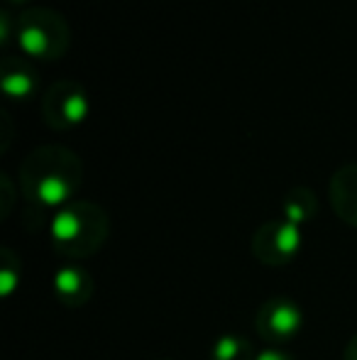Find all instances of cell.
<instances>
[{
  "mask_svg": "<svg viewBox=\"0 0 357 360\" xmlns=\"http://www.w3.org/2000/svg\"><path fill=\"white\" fill-rule=\"evenodd\" d=\"M330 201L345 223L357 226V165H345L330 179Z\"/></svg>",
  "mask_w": 357,
  "mask_h": 360,
  "instance_id": "9c48e42d",
  "label": "cell"
},
{
  "mask_svg": "<svg viewBox=\"0 0 357 360\" xmlns=\"http://www.w3.org/2000/svg\"><path fill=\"white\" fill-rule=\"evenodd\" d=\"M301 309L296 307L291 299L274 297L260 307L257 319H255V328H257L260 338L269 343H286L299 333L301 328Z\"/></svg>",
  "mask_w": 357,
  "mask_h": 360,
  "instance_id": "8992f818",
  "label": "cell"
},
{
  "mask_svg": "<svg viewBox=\"0 0 357 360\" xmlns=\"http://www.w3.org/2000/svg\"><path fill=\"white\" fill-rule=\"evenodd\" d=\"M0 84H3L5 96L10 98H32L39 89V79L37 72L29 67L27 62L18 57H5L3 59V67H0Z\"/></svg>",
  "mask_w": 357,
  "mask_h": 360,
  "instance_id": "ba28073f",
  "label": "cell"
},
{
  "mask_svg": "<svg viewBox=\"0 0 357 360\" xmlns=\"http://www.w3.org/2000/svg\"><path fill=\"white\" fill-rule=\"evenodd\" d=\"M210 360H255V346L240 333H225L210 348Z\"/></svg>",
  "mask_w": 357,
  "mask_h": 360,
  "instance_id": "8fae6325",
  "label": "cell"
},
{
  "mask_svg": "<svg viewBox=\"0 0 357 360\" xmlns=\"http://www.w3.org/2000/svg\"><path fill=\"white\" fill-rule=\"evenodd\" d=\"M345 360H357V333L350 338L348 348H345Z\"/></svg>",
  "mask_w": 357,
  "mask_h": 360,
  "instance_id": "5bb4252c",
  "label": "cell"
},
{
  "mask_svg": "<svg viewBox=\"0 0 357 360\" xmlns=\"http://www.w3.org/2000/svg\"><path fill=\"white\" fill-rule=\"evenodd\" d=\"M81 160L59 145L37 147L20 167V186L27 201L42 209H62L72 204L81 186Z\"/></svg>",
  "mask_w": 357,
  "mask_h": 360,
  "instance_id": "6da1fadb",
  "label": "cell"
},
{
  "mask_svg": "<svg viewBox=\"0 0 357 360\" xmlns=\"http://www.w3.org/2000/svg\"><path fill=\"white\" fill-rule=\"evenodd\" d=\"M93 280L81 265H64L54 275V294L64 307H83L93 294Z\"/></svg>",
  "mask_w": 357,
  "mask_h": 360,
  "instance_id": "52a82bcc",
  "label": "cell"
},
{
  "mask_svg": "<svg viewBox=\"0 0 357 360\" xmlns=\"http://www.w3.org/2000/svg\"><path fill=\"white\" fill-rule=\"evenodd\" d=\"M255 360H294L291 356H286V353L276 351V348H267V351H262Z\"/></svg>",
  "mask_w": 357,
  "mask_h": 360,
  "instance_id": "4fadbf2b",
  "label": "cell"
},
{
  "mask_svg": "<svg viewBox=\"0 0 357 360\" xmlns=\"http://www.w3.org/2000/svg\"><path fill=\"white\" fill-rule=\"evenodd\" d=\"M20 272L22 267H20L18 255L13 250H0V292L5 297H10L13 289L20 285Z\"/></svg>",
  "mask_w": 357,
  "mask_h": 360,
  "instance_id": "7c38bea8",
  "label": "cell"
},
{
  "mask_svg": "<svg viewBox=\"0 0 357 360\" xmlns=\"http://www.w3.org/2000/svg\"><path fill=\"white\" fill-rule=\"evenodd\" d=\"M301 248V228L276 218L257 228L252 238V252L262 265H289Z\"/></svg>",
  "mask_w": 357,
  "mask_h": 360,
  "instance_id": "5b68a950",
  "label": "cell"
},
{
  "mask_svg": "<svg viewBox=\"0 0 357 360\" xmlns=\"http://www.w3.org/2000/svg\"><path fill=\"white\" fill-rule=\"evenodd\" d=\"M316 209H318V204H316L314 191H309L306 186H296V189H291L289 194H286L281 218L301 228L304 223H309L311 218L316 216Z\"/></svg>",
  "mask_w": 357,
  "mask_h": 360,
  "instance_id": "30bf717a",
  "label": "cell"
},
{
  "mask_svg": "<svg viewBox=\"0 0 357 360\" xmlns=\"http://www.w3.org/2000/svg\"><path fill=\"white\" fill-rule=\"evenodd\" d=\"M88 96L86 89L76 81H59L44 94L42 118L54 130H72L88 118Z\"/></svg>",
  "mask_w": 357,
  "mask_h": 360,
  "instance_id": "277c9868",
  "label": "cell"
},
{
  "mask_svg": "<svg viewBox=\"0 0 357 360\" xmlns=\"http://www.w3.org/2000/svg\"><path fill=\"white\" fill-rule=\"evenodd\" d=\"M18 47L27 57L52 62L67 54L69 49V25L62 13L49 8L27 10L18 20Z\"/></svg>",
  "mask_w": 357,
  "mask_h": 360,
  "instance_id": "3957f363",
  "label": "cell"
},
{
  "mask_svg": "<svg viewBox=\"0 0 357 360\" xmlns=\"http://www.w3.org/2000/svg\"><path fill=\"white\" fill-rule=\"evenodd\" d=\"M108 214L90 201H72L62 206L49 226L54 250L69 260L95 255L108 240Z\"/></svg>",
  "mask_w": 357,
  "mask_h": 360,
  "instance_id": "7a4b0ae2",
  "label": "cell"
},
{
  "mask_svg": "<svg viewBox=\"0 0 357 360\" xmlns=\"http://www.w3.org/2000/svg\"><path fill=\"white\" fill-rule=\"evenodd\" d=\"M13 3H25V0H13Z\"/></svg>",
  "mask_w": 357,
  "mask_h": 360,
  "instance_id": "9a60e30c",
  "label": "cell"
}]
</instances>
